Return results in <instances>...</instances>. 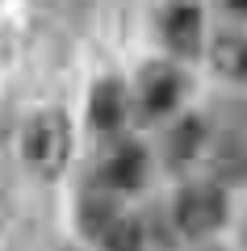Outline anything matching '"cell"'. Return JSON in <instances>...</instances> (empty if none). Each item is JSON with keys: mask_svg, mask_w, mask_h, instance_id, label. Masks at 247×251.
I'll list each match as a JSON object with an SVG mask.
<instances>
[{"mask_svg": "<svg viewBox=\"0 0 247 251\" xmlns=\"http://www.w3.org/2000/svg\"><path fill=\"white\" fill-rule=\"evenodd\" d=\"M164 29H168L172 50H180V54H193L201 46V13L193 4H176L168 13V21H164Z\"/></svg>", "mask_w": 247, "mask_h": 251, "instance_id": "cell-7", "label": "cell"}, {"mask_svg": "<svg viewBox=\"0 0 247 251\" xmlns=\"http://www.w3.org/2000/svg\"><path fill=\"white\" fill-rule=\"evenodd\" d=\"M122 122H126V88L117 80H105L92 92V126L101 134H113Z\"/></svg>", "mask_w": 247, "mask_h": 251, "instance_id": "cell-6", "label": "cell"}, {"mask_svg": "<svg viewBox=\"0 0 247 251\" xmlns=\"http://www.w3.org/2000/svg\"><path fill=\"white\" fill-rule=\"evenodd\" d=\"M180 100V75L168 72V67H147L138 84V105H142V117H164L172 113V105Z\"/></svg>", "mask_w": 247, "mask_h": 251, "instance_id": "cell-5", "label": "cell"}, {"mask_svg": "<svg viewBox=\"0 0 247 251\" xmlns=\"http://www.w3.org/2000/svg\"><path fill=\"white\" fill-rule=\"evenodd\" d=\"M222 218H226V197H222L218 184H193L180 193L176 201V226L180 234H189V239H205V234H214L222 226Z\"/></svg>", "mask_w": 247, "mask_h": 251, "instance_id": "cell-3", "label": "cell"}, {"mask_svg": "<svg viewBox=\"0 0 247 251\" xmlns=\"http://www.w3.org/2000/svg\"><path fill=\"white\" fill-rule=\"evenodd\" d=\"M142 172H147V159H142V151L134 143L113 147V151L105 155V163H101V180H105V188H113V193H130V188H138L142 184Z\"/></svg>", "mask_w": 247, "mask_h": 251, "instance_id": "cell-4", "label": "cell"}, {"mask_svg": "<svg viewBox=\"0 0 247 251\" xmlns=\"http://www.w3.org/2000/svg\"><path fill=\"white\" fill-rule=\"evenodd\" d=\"M201 122H185L172 134V143H168V159H176V163H185V159H193L197 151H201Z\"/></svg>", "mask_w": 247, "mask_h": 251, "instance_id": "cell-9", "label": "cell"}, {"mask_svg": "<svg viewBox=\"0 0 247 251\" xmlns=\"http://www.w3.org/2000/svg\"><path fill=\"white\" fill-rule=\"evenodd\" d=\"M71 151V130H67V117L46 109L38 113L34 122L26 126V163L42 176H59L63 163H67Z\"/></svg>", "mask_w": 247, "mask_h": 251, "instance_id": "cell-1", "label": "cell"}, {"mask_svg": "<svg viewBox=\"0 0 247 251\" xmlns=\"http://www.w3.org/2000/svg\"><path fill=\"white\" fill-rule=\"evenodd\" d=\"M214 63L230 80H247V38L243 34H218L214 38Z\"/></svg>", "mask_w": 247, "mask_h": 251, "instance_id": "cell-8", "label": "cell"}, {"mask_svg": "<svg viewBox=\"0 0 247 251\" xmlns=\"http://www.w3.org/2000/svg\"><path fill=\"white\" fill-rule=\"evenodd\" d=\"M222 4H226L230 13H247V0H222Z\"/></svg>", "mask_w": 247, "mask_h": 251, "instance_id": "cell-10", "label": "cell"}, {"mask_svg": "<svg viewBox=\"0 0 247 251\" xmlns=\"http://www.w3.org/2000/svg\"><path fill=\"white\" fill-rule=\"evenodd\" d=\"M84 230L101 243V251H142V222L105 197L84 201Z\"/></svg>", "mask_w": 247, "mask_h": 251, "instance_id": "cell-2", "label": "cell"}, {"mask_svg": "<svg viewBox=\"0 0 247 251\" xmlns=\"http://www.w3.org/2000/svg\"><path fill=\"white\" fill-rule=\"evenodd\" d=\"M243 163H247V155H243Z\"/></svg>", "mask_w": 247, "mask_h": 251, "instance_id": "cell-11", "label": "cell"}]
</instances>
